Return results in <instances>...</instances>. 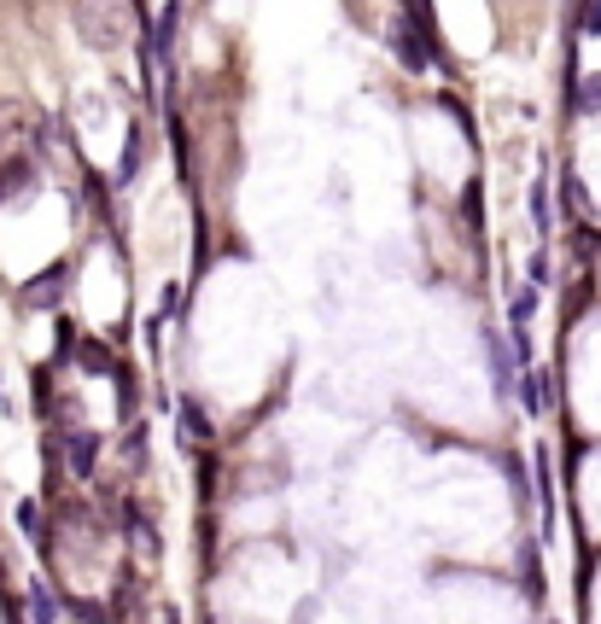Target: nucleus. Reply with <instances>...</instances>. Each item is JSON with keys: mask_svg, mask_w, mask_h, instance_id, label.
<instances>
[{"mask_svg": "<svg viewBox=\"0 0 601 624\" xmlns=\"http://www.w3.org/2000/svg\"><path fill=\"white\" fill-rule=\"evenodd\" d=\"M578 30L601 35V0H584V7H578Z\"/></svg>", "mask_w": 601, "mask_h": 624, "instance_id": "ddd939ff", "label": "nucleus"}, {"mask_svg": "<svg viewBox=\"0 0 601 624\" xmlns=\"http://www.w3.org/2000/svg\"><path fill=\"white\" fill-rule=\"evenodd\" d=\"M561 193H567V204H572V211H590V199H584V181H578L572 170L561 176Z\"/></svg>", "mask_w": 601, "mask_h": 624, "instance_id": "f8f14e48", "label": "nucleus"}, {"mask_svg": "<svg viewBox=\"0 0 601 624\" xmlns=\"http://www.w3.org/2000/svg\"><path fill=\"white\" fill-rule=\"evenodd\" d=\"M531 286H537V293H544V286H549V257H544V252L531 257Z\"/></svg>", "mask_w": 601, "mask_h": 624, "instance_id": "dca6fc26", "label": "nucleus"}, {"mask_svg": "<svg viewBox=\"0 0 601 624\" xmlns=\"http://www.w3.org/2000/svg\"><path fill=\"white\" fill-rule=\"evenodd\" d=\"M181 438H188V444H211V421H204L199 403H181Z\"/></svg>", "mask_w": 601, "mask_h": 624, "instance_id": "0eeeda50", "label": "nucleus"}, {"mask_svg": "<svg viewBox=\"0 0 601 624\" xmlns=\"http://www.w3.org/2000/svg\"><path fill=\"white\" fill-rule=\"evenodd\" d=\"M485 350H491V373H496V398H514V362H508V345H503V332H491L485 339Z\"/></svg>", "mask_w": 601, "mask_h": 624, "instance_id": "39448f33", "label": "nucleus"}, {"mask_svg": "<svg viewBox=\"0 0 601 624\" xmlns=\"http://www.w3.org/2000/svg\"><path fill=\"white\" fill-rule=\"evenodd\" d=\"M531 216H537V228H544V234L555 228V211H549V187H544V181L531 187Z\"/></svg>", "mask_w": 601, "mask_h": 624, "instance_id": "9b49d317", "label": "nucleus"}, {"mask_svg": "<svg viewBox=\"0 0 601 624\" xmlns=\"http://www.w3.org/2000/svg\"><path fill=\"white\" fill-rule=\"evenodd\" d=\"M140 147H147V140H140V129H129V140H123V181H135V170H140Z\"/></svg>", "mask_w": 601, "mask_h": 624, "instance_id": "1a4fd4ad", "label": "nucleus"}, {"mask_svg": "<svg viewBox=\"0 0 601 624\" xmlns=\"http://www.w3.org/2000/svg\"><path fill=\"white\" fill-rule=\"evenodd\" d=\"M18 526H24V537H35V543H41V514H35V503H18Z\"/></svg>", "mask_w": 601, "mask_h": 624, "instance_id": "2eb2a0df", "label": "nucleus"}, {"mask_svg": "<svg viewBox=\"0 0 601 624\" xmlns=\"http://www.w3.org/2000/svg\"><path fill=\"white\" fill-rule=\"evenodd\" d=\"M30 618H35V624H59V595L41 584V578L30 584Z\"/></svg>", "mask_w": 601, "mask_h": 624, "instance_id": "423d86ee", "label": "nucleus"}, {"mask_svg": "<svg viewBox=\"0 0 601 624\" xmlns=\"http://www.w3.org/2000/svg\"><path fill=\"white\" fill-rule=\"evenodd\" d=\"M65 281H71V263H53V268H41V275L24 286V304H35V309L59 304V298H65Z\"/></svg>", "mask_w": 601, "mask_h": 624, "instance_id": "7ed1b4c3", "label": "nucleus"}, {"mask_svg": "<svg viewBox=\"0 0 601 624\" xmlns=\"http://www.w3.org/2000/svg\"><path fill=\"white\" fill-rule=\"evenodd\" d=\"M531 309H537V286H526V293L508 304V327H526V321H531Z\"/></svg>", "mask_w": 601, "mask_h": 624, "instance_id": "9d476101", "label": "nucleus"}, {"mask_svg": "<svg viewBox=\"0 0 601 624\" xmlns=\"http://www.w3.org/2000/svg\"><path fill=\"white\" fill-rule=\"evenodd\" d=\"M572 106L584 112V117L601 112V76H578V82H572Z\"/></svg>", "mask_w": 601, "mask_h": 624, "instance_id": "6e6552de", "label": "nucleus"}, {"mask_svg": "<svg viewBox=\"0 0 601 624\" xmlns=\"http://www.w3.org/2000/svg\"><path fill=\"white\" fill-rule=\"evenodd\" d=\"M386 41H391V53H398V65H403V71H426V65H439V59H444V47H432V41H426L421 30H414L403 12L386 24Z\"/></svg>", "mask_w": 601, "mask_h": 624, "instance_id": "f03ea898", "label": "nucleus"}, {"mask_svg": "<svg viewBox=\"0 0 601 624\" xmlns=\"http://www.w3.org/2000/svg\"><path fill=\"white\" fill-rule=\"evenodd\" d=\"M65 455H71V473H76V478H94V467H99V432L71 426V432H65Z\"/></svg>", "mask_w": 601, "mask_h": 624, "instance_id": "20e7f679", "label": "nucleus"}, {"mask_svg": "<svg viewBox=\"0 0 601 624\" xmlns=\"http://www.w3.org/2000/svg\"><path fill=\"white\" fill-rule=\"evenodd\" d=\"M71 24H76V35H82V47L88 53H117L123 41H129L135 12L123 7V0H76Z\"/></svg>", "mask_w": 601, "mask_h": 624, "instance_id": "f257e3e1", "label": "nucleus"}, {"mask_svg": "<svg viewBox=\"0 0 601 624\" xmlns=\"http://www.w3.org/2000/svg\"><path fill=\"white\" fill-rule=\"evenodd\" d=\"M508 490H514V503H526V496H531V478H526L520 462H508Z\"/></svg>", "mask_w": 601, "mask_h": 624, "instance_id": "4468645a", "label": "nucleus"}]
</instances>
